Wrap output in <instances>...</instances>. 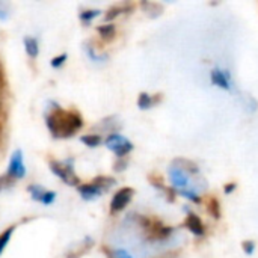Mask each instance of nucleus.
<instances>
[{
    "label": "nucleus",
    "mask_w": 258,
    "mask_h": 258,
    "mask_svg": "<svg viewBox=\"0 0 258 258\" xmlns=\"http://www.w3.org/2000/svg\"><path fill=\"white\" fill-rule=\"evenodd\" d=\"M45 122H47L48 130L54 136H59V138H70L83 125V121L77 113L62 112V110H59L57 113L48 115Z\"/></svg>",
    "instance_id": "nucleus-1"
},
{
    "label": "nucleus",
    "mask_w": 258,
    "mask_h": 258,
    "mask_svg": "<svg viewBox=\"0 0 258 258\" xmlns=\"http://www.w3.org/2000/svg\"><path fill=\"white\" fill-rule=\"evenodd\" d=\"M106 147L110 151H113L118 157H124V156H127L133 150V144L127 138L119 135V133L109 135L107 139H106Z\"/></svg>",
    "instance_id": "nucleus-2"
},
{
    "label": "nucleus",
    "mask_w": 258,
    "mask_h": 258,
    "mask_svg": "<svg viewBox=\"0 0 258 258\" xmlns=\"http://www.w3.org/2000/svg\"><path fill=\"white\" fill-rule=\"evenodd\" d=\"M50 168H51V172L54 175H57L59 178H62L67 184L70 186H74L77 184L79 178L74 175V171H73V160H67V162H51L50 163Z\"/></svg>",
    "instance_id": "nucleus-3"
},
{
    "label": "nucleus",
    "mask_w": 258,
    "mask_h": 258,
    "mask_svg": "<svg viewBox=\"0 0 258 258\" xmlns=\"http://www.w3.org/2000/svg\"><path fill=\"white\" fill-rule=\"evenodd\" d=\"M168 175H169V181L171 184L178 189L180 192L181 190H187V189H192L190 187V180H189V174H186L183 169L171 165L169 169H168Z\"/></svg>",
    "instance_id": "nucleus-4"
},
{
    "label": "nucleus",
    "mask_w": 258,
    "mask_h": 258,
    "mask_svg": "<svg viewBox=\"0 0 258 258\" xmlns=\"http://www.w3.org/2000/svg\"><path fill=\"white\" fill-rule=\"evenodd\" d=\"M133 194H135V190H133L132 187L119 189V190L113 195V198H112L110 212H112V213H118V212L124 210V209L130 204V201H132V198H133Z\"/></svg>",
    "instance_id": "nucleus-5"
},
{
    "label": "nucleus",
    "mask_w": 258,
    "mask_h": 258,
    "mask_svg": "<svg viewBox=\"0 0 258 258\" xmlns=\"http://www.w3.org/2000/svg\"><path fill=\"white\" fill-rule=\"evenodd\" d=\"M8 175L14 178H23L26 175V166L23 163V153L20 150H15L11 156L9 166H8Z\"/></svg>",
    "instance_id": "nucleus-6"
},
{
    "label": "nucleus",
    "mask_w": 258,
    "mask_h": 258,
    "mask_svg": "<svg viewBox=\"0 0 258 258\" xmlns=\"http://www.w3.org/2000/svg\"><path fill=\"white\" fill-rule=\"evenodd\" d=\"M27 190L30 192V197H32L33 201H38V203H41V204H44V206H50V204H53L54 200H56V194H54V192L45 190L44 187H41V186H38V184L29 186Z\"/></svg>",
    "instance_id": "nucleus-7"
},
{
    "label": "nucleus",
    "mask_w": 258,
    "mask_h": 258,
    "mask_svg": "<svg viewBox=\"0 0 258 258\" xmlns=\"http://www.w3.org/2000/svg\"><path fill=\"white\" fill-rule=\"evenodd\" d=\"M210 80L215 86L225 89V91H231V77H230L228 71H225L222 68H213L210 71Z\"/></svg>",
    "instance_id": "nucleus-8"
},
{
    "label": "nucleus",
    "mask_w": 258,
    "mask_h": 258,
    "mask_svg": "<svg viewBox=\"0 0 258 258\" xmlns=\"http://www.w3.org/2000/svg\"><path fill=\"white\" fill-rule=\"evenodd\" d=\"M186 212H187V218H186V227H187V230L192 234L198 236V237H204L206 236V227H204L203 221L195 213H192L189 209H186Z\"/></svg>",
    "instance_id": "nucleus-9"
},
{
    "label": "nucleus",
    "mask_w": 258,
    "mask_h": 258,
    "mask_svg": "<svg viewBox=\"0 0 258 258\" xmlns=\"http://www.w3.org/2000/svg\"><path fill=\"white\" fill-rule=\"evenodd\" d=\"M79 194L85 201H94L103 195V189L100 186H97L95 183H91V184L79 186Z\"/></svg>",
    "instance_id": "nucleus-10"
},
{
    "label": "nucleus",
    "mask_w": 258,
    "mask_h": 258,
    "mask_svg": "<svg viewBox=\"0 0 258 258\" xmlns=\"http://www.w3.org/2000/svg\"><path fill=\"white\" fill-rule=\"evenodd\" d=\"M172 165L177 166V168H180V169H183V171H184L186 174H189V175H198V174H200V168H198L192 160L178 157V159H175V160L172 162Z\"/></svg>",
    "instance_id": "nucleus-11"
},
{
    "label": "nucleus",
    "mask_w": 258,
    "mask_h": 258,
    "mask_svg": "<svg viewBox=\"0 0 258 258\" xmlns=\"http://www.w3.org/2000/svg\"><path fill=\"white\" fill-rule=\"evenodd\" d=\"M159 101H160V97L159 95L157 97H153V95H150L147 92H141L139 97H138V107L141 110H148L153 106H156Z\"/></svg>",
    "instance_id": "nucleus-12"
},
{
    "label": "nucleus",
    "mask_w": 258,
    "mask_h": 258,
    "mask_svg": "<svg viewBox=\"0 0 258 258\" xmlns=\"http://www.w3.org/2000/svg\"><path fill=\"white\" fill-rule=\"evenodd\" d=\"M24 47H26V53L30 56V57H38L39 54V45H38V41L32 36H26L24 38Z\"/></svg>",
    "instance_id": "nucleus-13"
},
{
    "label": "nucleus",
    "mask_w": 258,
    "mask_h": 258,
    "mask_svg": "<svg viewBox=\"0 0 258 258\" xmlns=\"http://www.w3.org/2000/svg\"><path fill=\"white\" fill-rule=\"evenodd\" d=\"M14 227H9L8 230H5L2 234H0V257H2V254H3V251H5V248L8 246V243L11 242V237H12V234H14Z\"/></svg>",
    "instance_id": "nucleus-14"
},
{
    "label": "nucleus",
    "mask_w": 258,
    "mask_h": 258,
    "mask_svg": "<svg viewBox=\"0 0 258 258\" xmlns=\"http://www.w3.org/2000/svg\"><path fill=\"white\" fill-rule=\"evenodd\" d=\"M80 141L89 148H95V147H98L101 144V138L98 135H85V136L80 138Z\"/></svg>",
    "instance_id": "nucleus-15"
},
{
    "label": "nucleus",
    "mask_w": 258,
    "mask_h": 258,
    "mask_svg": "<svg viewBox=\"0 0 258 258\" xmlns=\"http://www.w3.org/2000/svg\"><path fill=\"white\" fill-rule=\"evenodd\" d=\"M115 26L113 24H103L98 27V33L101 35V38L104 39H112L115 36Z\"/></svg>",
    "instance_id": "nucleus-16"
},
{
    "label": "nucleus",
    "mask_w": 258,
    "mask_h": 258,
    "mask_svg": "<svg viewBox=\"0 0 258 258\" xmlns=\"http://www.w3.org/2000/svg\"><path fill=\"white\" fill-rule=\"evenodd\" d=\"M94 183H95L97 186H100V187L103 189V192H104V190H109L112 186H115V180H113V178H107V177H98V178L94 180Z\"/></svg>",
    "instance_id": "nucleus-17"
},
{
    "label": "nucleus",
    "mask_w": 258,
    "mask_h": 258,
    "mask_svg": "<svg viewBox=\"0 0 258 258\" xmlns=\"http://www.w3.org/2000/svg\"><path fill=\"white\" fill-rule=\"evenodd\" d=\"M209 213H210L216 221L221 219V207H219V203H218L216 198H212V200H210V203H209Z\"/></svg>",
    "instance_id": "nucleus-18"
},
{
    "label": "nucleus",
    "mask_w": 258,
    "mask_h": 258,
    "mask_svg": "<svg viewBox=\"0 0 258 258\" xmlns=\"http://www.w3.org/2000/svg\"><path fill=\"white\" fill-rule=\"evenodd\" d=\"M180 195H181V197H184V198H187L189 201H192V203H195V204H200V203H201V197L198 195V192H197L195 189L181 190V192H180Z\"/></svg>",
    "instance_id": "nucleus-19"
},
{
    "label": "nucleus",
    "mask_w": 258,
    "mask_h": 258,
    "mask_svg": "<svg viewBox=\"0 0 258 258\" xmlns=\"http://www.w3.org/2000/svg\"><path fill=\"white\" fill-rule=\"evenodd\" d=\"M100 14H101V11H98V9L83 11V12L80 14V20H82L83 23H91V21H92L94 18H97Z\"/></svg>",
    "instance_id": "nucleus-20"
},
{
    "label": "nucleus",
    "mask_w": 258,
    "mask_h": 258,
    "mask_svg": "<svg viewBox=\"0 0 258 258\" xmlns=\"http://www.w3.org/2000/svg\"><path fill=\"white\" fill-rule=\"evenodd\" d=\"M122 11H125L124 8H119V6H115V8H110L109 9V12L106 14V21H110V20H113L115 17H118L119 14H122Z\"/></svg>",
    "instance_id": "nucleus-21"
},
{
    "label": "nucleus",
    "mask_w": 258,
    "mask_h": 258,
    "mask_svg": "<svg viewBox=\"0 0 258 258\" xmlns=\"http://www.w3.org/2000/svg\"><path fill=\"white\" fill-rule=\"evenodd\" d=\"M67 54L63 53V54H60V56H56V57H53L51 59V67L53 68H59V67H62L63 63H65V60H67Z\"/></svg>",
    "instance_id": "nucleus-22"
},
{
    "label": "nucleus",
    "mask_w": 258,
    "mask_h": 258,
    "mask_svg": "<svg viewBox=\"0 0 258 258\" xmlns=\"http://www.w3.org/2000/svg\"><path fill=\"white\" fill-rule=\"evenodd\" d=\"M242 248H243V251H245L248 255H252V254H254V251H255V243H254V242H251V240H248V242H243Z\"/></svg>",
    "instance_id": "nucleus-23"
},
{
    "label": "nucleus",
    "mask_w": 258,
    "mask_h": 258,
    "mask_svg": "<svg viewBox=\"0 0 258 258\" xmlns=\"http://www.w3.org/2000/svg\"><path fill=\"white\" fill-rule=\"evenodd\" d=\"M112 258H133L132 254H128L125 249H115L112 252Z\"/></svg>",
    "instance_id": "nucleus-24"
},
{
    "label": "nucleus",
    "mask_w": 258,
    "mask_h": 258,
    "mask_svg": "<svg viewBox=\"0 0 258 258\" xmlns=\"http://www.w3.org/2000/svg\"><path fill=\"white\" fill-rule=\"evenodd\" d=\"M86 51H88L89 57H91L94 62H101V60L107 59V56H98V54H95V53H94V50H92L91 47H88V48H86Z\"/></svg>",
    "instance_id": "nucleus-25"
},
{
    "label": "nucleus",
    "mask_w": 258,
    "mask_h": 258,
    "mask_svg": "<svg viewBox=\"0 0 258 258\" xmlns=\"http://www.w3.org/2000/svg\"><path fill=\"white\" fill-rule=\"evenodd\" d=\"M224 190H225V194H227V195H230L231 192H234V190H236V184H234V183H230V184H227V186H225V189H224Z\"/></svg>",
    "instance_id": "nucleus-26"
}]
</instances>
